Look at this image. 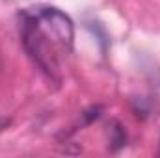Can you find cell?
Returning <instances> with one entry per match:
<instances>
[{
  "label": "cell",
  "instance_id": "cell-2",
  "mask_svg": "<svg viewBox=\"0 0 160 158\" xmlns=\"http://www.w3.org/2000/svg\"><path fill=\"white\" fill-rule=\"evenodd\" d=\"M8 125H9V119H0V130H2V128H6Z\"/></svg>",
  "mask_w": 160,
  "mask_h": 158
},
{
  "label": "cell",
  "instance_id": "cell-1",
  "mask_svg": "<svg viewBox=\"0 0 160 158\" xmlns=\"http://www.w3.org/2000/svg\"><path fill=\"white\" fill-rule=\"evenodd\" d=\"M22 45L32 60L52 78H58V50L71 52L73 22L56 7H38L22 13Z\"/></svg>",
  "mask_w": 160,
  "mask_h": 158
}]
</instances>
